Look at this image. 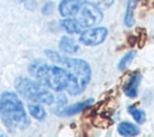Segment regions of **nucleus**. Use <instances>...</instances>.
Instances as JSON below:
<instances>
[{
    "instance_id": "nucleus-1",
    "label": "nucleus",
    "mask_w": 154,
    "mask_h": 137,
    "mask_svg": "<svg viewBox=\"0 0 154 137\" xmlns=\"http://www.w3.org/2000/svg\"><path fill=\"white\" fill-rule=\"evenodd\" d=\"M29 72L46 88L58 93L66 90L75 96V82L66 68L55 64L48 65L42 60H35L29 65Z\"/></svg>"
},
{
    "instance_id": "nucleus-2",
    "label": "nucleus",
    "mask_w": 154,
    "mask_h": 137,
    "mask_svg": "<svg viewBox=\"0 0 154 137\" xmlns=\"http://www.w3.org/2000/svg\"><path fill=\"white\" fill-rule=\"evenodd\" d=\"M0 118L10 131L24 130L30 124L22 100L12 91H4L0 96Z\"/></svg>"
},
{
    "instance_id": "nucleus-3",
    "label": "nucleus",
    "mask_w": 154,
    "mask_h": 137,
    "mask_svg": "<svg viewBox=\"0 0 154 137\" xmlns=\"http://www.w3.org/2000/svg\"><path fill=\"white\" fill-rule=\"evenodd\" d=\"M46 55L53 64L66 68L71 73L75 82V96L81 94L87 88L91 79V68L85 60L61 55L51 49L46 50Z\"/></svg>"
},
{
    "instance_id": "nucleus-4",
    "label": "nucleus",
    "mask_w": 154,
    "mask_h": 137,
    "mask_svg": "<svg viewBox=\"0 0 154 137\" xmlns=\"http://www.w3.org/2000/svg\"><path fill=\"white\" fill-rule=\"evenodd\" d=\"M14 87L20 96L29 101H34V103L52 105L55 101V96L53 95V93L37 81L26 77H19L16 81Z\"/></svg>"
},
{
    "instance_id": "nucleus-5",
    "label": "nucleus",
    "mask_w": 154,
    "mask_h": 137,
    "mask_svg": "<svg viewBox=\"0 0 154 137\" xmlns=\"http://www.w3.org/2000/svg\"><path fill=\"white\" fill-rule=\"evenodd\" d=\"M102 17L103 16L101 8L96 4H91L87 1L77 12V17H75V20L78 23L82 30H84L87 28L99 24L102 20Z\"/></svg>"
},
{
    "instance_id": "nucleus-6",
    "label": "nucleus",
    "mask_w": 154,
    "mask_h": 137,
    "mask_svg": "<svg viewBox=\"0 0 154 137\" xmlns=\"http://www.w3.org/2000/svg\"><path fill=\"white\" fill-rule=\"evenodd\" d=\"M107 35H108V30L103 26L90 28L81 32L79 42L85 46H97L106 40Z\"/></svg>"
},
{
    "instance_id": "nucleus-7",
    "label": "nucleus",
    "mask_w": 154,
    "mask_h": 137,
    "mask_svg": "<svg viewBox=\"0 0 154 137\" xmlns=\"http://www.w3.org/2000/svg\"><path fill=\"white\" fill-rule=\"evenodd\" d=\"M85 2L87 0H61L59 4V13L65 18L73 17Z\"/></svg>"
},
{
    "instance_id": "nucleus-8",
    "label": "nucleus",
    "mask_w": 154,
    "mask_h": 137,
    "mask_svg": "<svg viewBox=\"0 0 154 137\" xmlns=\"http://www.w3.org/2000/svg\"><path fill=\"white\" fill-rule=\"evenodd\" d=\"M141 77H142L141 73L138 71H136V72L131 73L128 77V79L125 81V83L123 84V91H124V94L128 97L134 99V97L137 96V94H138V85L141 83Z\"/></svg>"
},
{
    "instance_id": "nucleus-9",
    "label": "nucleus",
    "mask_w": 154,
    "mask_h": 137,
    "mask_svg": "<svg viewBox=\"0 0 154 137\" xmlns=\"http://www.w3.org/2000/svg\"><path fill=\"white\" fill-rule=\"evenodd\" d=\"M93 103H94V100H93V99H85V100L79 101V102H77V103H75V105L64 107V108L59 112V115H63V117H71V115H75V114H77V113H81L83 109L89 108Z\"/></svg>"
},
{
    "instance_id": "nucleus-10",
    "label": "nucleus",
    "mask_w": 154,
    "mask_h": 137,
    "mask_svg": "<svg viewBox=\"0 0 154 137\" xmlns=\"http://www.w3.org/2000/svg\"><path fill=\"white\" fill-rule=\"evenodd\" d=\"M118 133L123 137H135L137 135H140V127L130 121H122L118 127Z\"/></svg>"
},
{
    "instance_id": "nucleus-11",
    "label": "nucleus",
    "mask_w": 154,
    "mask_h": 137,
    "mask_svg": "<svg viewBox=\"0 0 154 137\" xmlns=\"http://www.w3.org/2000/svg\"><path fill=\"white\" fill-rule=\"evenodd\" d=\"M59 49L63 53L73 54V53H77L78 52L79 46H78V43L73 38H71L69 36H63L60 38V42H59Z\"/></svg>"
},
{
    "instance_id": "nucleus-12",
    "label": "nucleus",
    "mask_w": 154,
    "mask_h": 137,
    "mask_svg": "<svg viewBox=\"0 0 154 137\" xmlns=\"http://www.w3.org/2000/svg\"><path fill=\"white\" fill-rule=\"evenodd\" d=\"M60 24H61L63 29L66 32H69V34H78V32H82L83 31L82 28L78 25V23L75 20V18H71V17L63 19L60 22Z\"/></svg>"
},
{
    "instance_id": "nucleus-13",
    "label": "nucleus",
    "mask_w": 154,
    "mask_h": 137,
    "mask_svg": "<svg viewBox=\"0 0 154 137\" xmlns=\"http://www.w3.org/2000/svg\"><path fill=\"white\" fill-rule=\"evenodd\" d=\"M137 2H138V0H128L125 17H124V23H125L126 26H132L134 23H135V19H134V10H135Z\"/></svg>"
},
{
    "instance_id": "nucleus-14",
    "label": "nucleus",
    "mask_w": 154,
    "mask_h": 137,
    "mask_svg": "<svg viewBox=\"0 0 154 137\" xmlns=\"http://www.w3.org/2000/svg\"><path fill=\"white\" fill-rule=\"evenodd\" d=\"M28 109L29 113L32 118L37 119V120H42L46 118V109L43 108V106H41L40 103H29L28 105Z\"/></svg>"
},
{
    "instance_id": "nucleus-15",
    "label": "nucleus",
    "mask_w": 154,
    "mask_h": 137,
    "mask_svg": "<svg viewBox=\"0 0 154 137\" xmlns=\"http://www.w3.org/2000/svg\"><path fill=\"white\" fill-rule=\"evenodd\" d=\"M129 113L131 114V117L134 118V120L138 124H143L146 121V113L142 108H137L135 106H129L128 108Z\"/></svg>"
},
{
    "instance_id": "nucleus-16",
    "label": "nucleus",
    "mask_w": 154,
    "mask_h": 137,
    "mask_svg": "<svg viewBox=\"0 0 154 137\" xmlns=\"http://www.w3.org/2000/svg\"><path fill=\"white\" fill-rule=\"evenodd\" d=\"M135 55H136V52L135 50H129L126 54H124L123 55V58L119 60V62H118V68L119 70H125L130 64H131V61H132V59L135 58Z\"/></svg>"
},
{
    "instance_id": "nucleus-17",
    "label": "nucleus",
    "mask_w": 154,
    "mask_h": 137,
    "mask_svg": "<svg viewBox=\"0 0 154 137\" xmlns=\"http://www.w3.org/2000/svg\"><path fill=\"white\" fill-rule=\"evenodd\" d=\"M54 102H57V105H55V109H54V112L57 113V114H59V112L66 106V102H67V99H66V96L64 95V94H61V91L58 94V96L55 97V101Z\"/></svg>"
},
{
    "instance_id": "nucleus-18",
    "label": "nucleus",
    "mask_w": 154,
    "mask_h": 137,
    "mask_svg": "<svg viewBox=\"0 0 154 137\" xmlns=\"http://www.w3.org/2000/svg\"><path fill=\"white\" fill-rule=\"evenodd\" d=\"M54 10V4L53 2H47L43 7H42V13L43 14H51Z\"/></svg>"
},
{
    "instance_id": "nucleus-19",
    "label": "nucleus",
    "mask_w": 154,
    "mask_h": 137,
    "mask_svg": "<svg viewBox=\"0 0 154 137\" xmlns=\"http://www.w3.org/2000/svg\"><path fill=\"white\" fill-rule=\"evenodd\" d=\"M95 2H96V5L101 8V7H109L113 2H114V0H95Z\"/></svg>"
},
{
    "instance_id": "nucleus-20",
    "label": "nucleus",
    "mask_w": 154,
    "mask_h": 137,
    "mask_svg": "<svg viewBox=\"0 0 154 137\" xmlns=\"http://www.w3.org/2000/svg\"><path fill=\"white\" fill-rule=\"evenodd\" d=\"M17 1H18V2H24L25 0H17Z\"/></svg>"
},
{
    "instance_id": "nucleus-21",
    "label": "nucleus",
    "mask_w": 154,
    "mask_h": 137,
    "mask_svg": "<svg viewBox=\"0 0 154 137\" xmlns=\"http://www.w3.org/2000/svg\"><path fill=\"white\" fill-rule=\"evenodd\" d=\"M0 137H7L6 135H0Z\"/></svg>"
}]
</instances>
